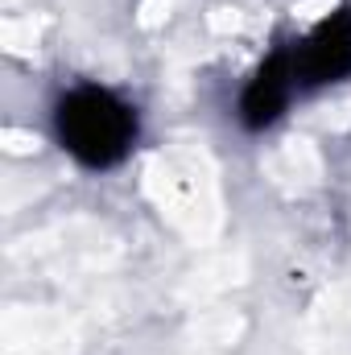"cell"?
<instances>
[{"mask_svg": "<svg viewBox=\"0 0 351 355\" xmlns=\"http://www.w3.org/2000/svg\"><path fill=\"white\" fill-rule=\"evenodd\" d=\"M54 137L79 166L112 170L137 145V107L95 83L71 87L54 103Z\"/></svg>", "mask_w": 351, "mask_h": 355, "instance_id": "obj_1", "label": "cell"}, {"mask_svg": "<svg viewBox=\"0 0 351 355\" xmlns=\"http://www.w3.org/2000/svg\"><path fill=\"white\" fill-rule=\"evenodd\" d=\"M293 75H298V87L306 91L351 79V8L323 17L293 46Z\"/></svg>", "mask_w": 351, "mask_h": 355, "instance_id": "obj_2", "label": "cell"}, {"mask_svg": "<svg viewBox=\"0 0 351 355\" xmlns=\"http://www.w3.org/2000/svg\"><path fill=\"white\" fill-rule=\"evenodd\" d=\"M298 87V75H293V50H273L261 67L252 71L248 87L240 95V120L244 128L261 132L268 124L281 120V112L289 107V95Z\"/></svg>", "mask_w": 351, "mask_h": 355, "instance_id": "obj_3", "label": "cell"}]
</instances>
